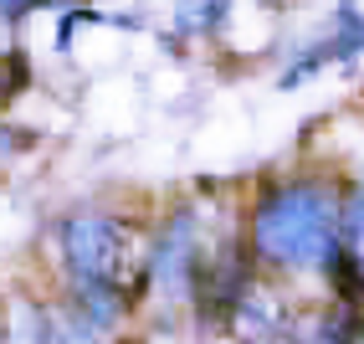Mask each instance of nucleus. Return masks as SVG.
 <instances>
[{"label": "nucleus", "instance_id": "f257e3e1", "mask_svg": "<svg viewBox=\"0 0 364 344\" xmlns=\"http://www.w3.org/2000/svg\"><path fill=\"white\" fill-rule=\"evenodd\" d=\"M252 241L277 267H328L344 241V211L323 185H287L257 206Z\"/></svg>", "mask_w": 364, "mask_h": 344}, {"label": "nucleus", "instance_id": "f03ea898", "mask_svg": "<svg viewBox=\"0 0 364 344\" xmlns=\"http://www.w3.org/2000/svg\"><path fill=\"white\" fill-rule=\"evenodd\" d=\"M118 226L103 216H77L67 221V273L77 293H98L118 283Z\"/></svg>", "mask_w": 364, "mask_h": 344}, {"label": "nucleus", "instance_id": "7ed1b4c3", "mask_svg": "<svg viewBox=\"0 0 364 344\" xmlns=\"http://www.w3.org/2000/svg\"><path fill=\"white\" fill-rule=\"evenodd\" d=\"M196 278H200V262H196V221H190V211H180V216L164 226V236H159L154 283L169 293V298H185Z\"/></svg>", "mask_w": 364, "mask_h": 344}, {"label": "nucleus", "instance_id": "20e7f679", "mask_svg": "<svg viewBox=\"0 0 364 344\" xmlns=\"http://www.w3.org/2000/svg\"><path fill=\"white\" fill-rule=\"evenodd\" d=\"M226 11H231V0H180V31H215V26H226Z\"/></svg>", "mask_w": 364, "mask_h": 344}, {"label": "nucleus", "instance_id": "39448f33", "mask_svg": "<svg viewBox=\"0 0 364 344\" xmlns=\"http://www.w3.org/2000/svg\"><path fill=\"white\" fill-rule=\"evenodd\" d=\"M344 247L364 262V190H354L344 206Z\"/></svg>", "mask_w": 364, "mask_h": 344}, {"label": "nucleus", "instance_id": "423d86ee", "mask_svg": "<svg viewBox=\"0 0 364 344\" xmlns=\"http://www.w3.org/2000/svg\"><path fill=\"white\" fill-rule=\"evenodd\" d=\"M21 78H26V72H21V57H11V78H6V93L16 98V88H21Z\"/></svg>", "mask_w": 364, "mask_h": 344}]
</instances>
